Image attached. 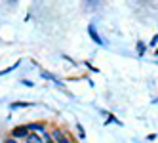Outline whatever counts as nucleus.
<instances>
[{
  "mask_svg": "<svg viewBox=\"0 0 158 143\" xmlns=\"http://www.w3.org/2000/svg\"><path fill=\"white\" fill-rule=\"evenodd\" d=\"M25 141H27V143H44V139H42L38 134H32V132L27 136V139H25Z\"/></svg>",
  "mask_w": 158,
  "mask_h": 143,
  "instance_id": "obj_5",
  "label": "nucleus"
},
{
  "mask_svg": "<svg viewBox=\"0 0 158 143\" xmlns=\"http://www.w3.org/2000/svg\"><path fill=\"white\" fill-rule=\"evenodd\" d=\"M31 134V132H29V128H27V124L25 126H15L14 130H12V136H10V137H14V139H27V136Z\"/></svg>",
  "mask_w": 158,
  "mask_h": 143,
  "instance_id": "obj_1",
  "label": "nucleus"
},
{
  "mask_svg": "<svg viewBox=\"0 0 158 143\" xmlns=\"http://www.w3.org/2000/svg\"><path fill=\"white\" fill-rule=\"evenodd\" d=\"M88 32H89V36H92V40H94L95 44H99V46H103V40H101V36H99V32H97V29H95V25H94V23H89V27H88Z\"/></svg>",
  "mask_w": 158,
  "mask_h": 143,
  "instance_id": "obj_3",
  "label": "nucleus"
},
{
  "mask_svg": "<svg viewBox=\"0 0 158 143\" xmlns=\"http://www.w3.org/2000/svg\"><path fill=\"white\" fill-rule=\"evenodd\" d=\"M23 86H27V88H32L35 84H32V80H23Z\"/></svg>",
  "mask_w": 158,
  "mask_h": 143,
  "instance_id": "obj_11",
  "label": "nucleus"
},
{
  "mask_svg": "<svg viewBox=\"0 0 158 143\" xmlns=\"http://www.w3.org/2000/svg\"><path fill=\"white\" fill-rule=\"evenodd\" d=\"M31 103H12L10 105V109H21V107H29Z\"/></svg>",
  "mask_w": 158,
  "mask_h": 143,
  "instance_id": "obj_7",
  "label": "nucleus"
},
{
  "mask_svg": "<svg viewBox=\"0 0 158 143\" xmlns=\"http://www.w3.org/2000/svg\"><path fill=\"white\" fill-rule=\"evenodd\" d=\"M4 143H19V141H17V139H14V137H6V139H4Z\"/></svg>",
  "mask_w": 158,
  "mask_h": 143,
  "instance_id": "obj_9",
  "label": "nucleus"
},
{
  "mask_svg": "<svg viewBox=\"0 0 158 143\" xmlns=\"http://www.w3.org/2000/svg\"><path fill=\"white\" fill-rule=\"evenodd\" d=\"M50 137H52V139H53L55 143H59V141H61V139L65 137V134H63V132H61L59 128H53V130L50 132Z\"/></svg>",
  "mask_w": 158,
  "mask_h": 143,
  "instance_id": "obj_4",
  "label": "nucleus"
},
{
  "mask_svg": "<svg viewBox=\"0 0 158 143\" xmlns=\"http://www.w3.org/2000/svg\"><path fill=\"white\" fill-rule=\"evenodd\" d=\"M76 128H78V134H80V137H84L86 134H84V130H82V126H80V124H76Z\"/></svg>",
  "mask_w": 158,
  "mask_h": 143,
  "instance_id": "obj_10",
  "label": "nucleus"
},
{
  "mask_svg": "<svg viewBox=\"0 0 158 143\" xmlns=\"http://www.w3.org/2000/svg\"><path fill=\"white\" fill-rule=\"evenodd\" d=\"M137 50H139V56H145V50H147V46L143 42H137Z\"/></svg>",
  "mask_w": 158,
  "mask_h": 143,
  "instance_id": "obj_6",
  "label": "nucleus"
},
{
  "mask_svg": "<svg viewBox=\"0 0 158 143\" xmlns=\"http://www.w3.org/2000/svg\"><path fill=\"white\" fill-rule=\"evenodd\" d=\"M156 44H158V35H156V36L151 40V46H156Z\"/></svg>",
  "mask_w": 158,
  "mask_h": 143,
  "instance_id": "obj_12",
  "label": "nucleus"
},
{
  "mask_svg": "<svg viewBox=\"0 0 158 143\" xmlns=\"http://www.w3.org/2000/svg\"><path fill=\"white\" fill-rule=\"evenodd\" d=\"M40 74H42V78H50V80H53V74H50V73H46V71H42Z\"/></svg>",
  "mask_w": 158,
  "mask_h": 143,
  "instance_id": "obj_8",
  "label": "nucleus"
},
{
  "mask_svg": "<svg viewBox=\"0 0 158 143\" xmlns=\"http://www.w3.org/2000/svg\"><path fill=\"white\" fill-rule=\"evenodd\" d=\"M27 128H29V132H32V134H46V124H44V122H29L27 124Z\"/></svg>",
  "mask_w": 158,
  "mask_h": 143,
  "instance_id": "obj_2",
  "label": "nucleus"
}]
</instances>
